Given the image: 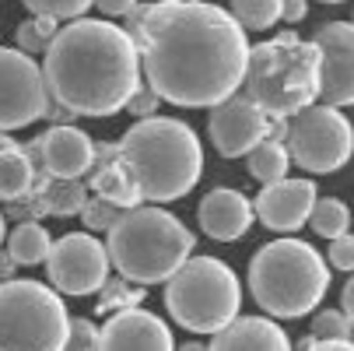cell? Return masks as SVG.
<instances>
[{
    "label": "cell",
    "instance_id": "6da1fadb",
    "mask_svg": "<svg viewBox=\"0 0 354 351\" xmlns=\"http://www.w3.org/2000/svg\"><path fill=\"white\" fill-rule=\"evenodd\" d=\"M147 88L162 102L200 109L232 98L249 67L245 28L207 0H155L127 15Z\"/></svg>",
    "mask_w": 354,
    "mask_h": 351
},
{
    "label": "cell",
    "instance_id": "7a4b0ae2",
    "mask_svg": "<svg viewBox=\"0 0 354 351\" xmlns=\"http://www.w3.org/2000/svg\"><path fill=\"white\" fill-rule=\"evenodd\" d=\"M49 98L71 116H113L140 88V53L127 28L77 18L57 32L42 57Z\"/></svg>",
    "mask_w": 354,
    "mask_h": 351
},
{
    "label": "cell",
    "instance_id": "3957f363",
    "mask_svg": "<svg viewBox=\"0 0 354 351\" xmlns=\"http://www.w3.org/2000/svg\"><path fill=\"white\" fill-rule=\"evenodd\" d=\"M120 162L133 176L144 204H169L186 197L204 176V144L189 123L151 116L120 137Z\"/></svg>",
    "mask_w": 354,
    "mask_h": 351
},
{
    "label": "cell",
    "instance_id": "277c9868",
    "mask_svg": "<svg viewBox=\"0 0 354 351\" xmlns=\"http://www.w3.org/2000/svg\"><path fill=\"white\" fill-rule=\"evenodd\" d=\"M330 288V264L306 239H270L249 260V291L274 320H298L319 309Z\"/></svg>",
    "mask_w": 354,
    "mask_h": 351
},
{
    "label": "cell",
    "instance_id": "5b68a950",
    "mask_svg": "<svg viewBox=\"0 0 354 351\" xmlns=\"http://www.w3.org/2000/svg\"><path fill=\"white\" fill-rule=\"evenodd\" d=\"M245 98L260 106L270 120L288 123L319 98V49L316 42L298 39V32H281L257 49H249Z\"/></svg>",
    "mask_w": 354,
    "mask_h": 351
},
{
    "label": "cell",
    "instance_id": "8992f818",
    "mask_svg": "<svg viewBox=\"0 0 354 351\" xmlns=\"http://www.w3.org/2000/svg\"><path fill=\"white\" fill-rule=\"evenodd\" d=\"M193 232L158 204H137L123 211L106 239L116 274L140 288L165 285L193 257Z\"/></svg>",
    "mask_w": 354,
    "mask_h": 351
},
{
    "label": "cell",
    "instance_id": "52a82bcc",
    "mask_svg": "<svg viewBox=\"0 0 354 351\" xmlns=\"http://www.w3.org/2000/svg\"><path fill=\"white\" fill-rule=\"evenodd\" d=\"M165 309L189 334H221L239 320L242 285L218 257H189L165 281Z\"/></svg>",
    "mask_w": 354,
    "mask_h": 351
},
{
    "label": "cell",
    "instance_id": "ba28073f",
    "mask_svg": "<svg viewBox=\"0 0 354 351\" xmlns=\"http://www.w3.org/2000/svg\"><path fill=\"white\" fill-rule=\"evenodd\" d=\"M71 316L53 285L0 281V351H64Z\"/></svg>",
    "mask_w": 354,
    "mask_h": 351
},
{
    "label": "cell",
    "instance_id": "9c48e42d",
    "mask_svg": "<svg viewBox=\"0 0 354 351\" xmlns=\"http://www.w3.org/2000/svg\"><path fill=\"white\" fill-rule=\"evenodd\" d=\"M288 155L309 176L337 172L354 155V127L337 106H309L288 120Z\"/></svg>",
    "mask_w": 354,
    "mask_h": 351
},
{
    "label": "cell",
    "instance_id": "30bf717a",
    "mask_svg": "<svg viewBox=\"0 0 354 351\" xmlns=\"http://www.w3.org/2000/svg\"><path fill=\"white\" fill-rule=\"evenodd\" d=\"M49 106L53 98H49L42 67L21 49L0 46V134L46 120Z\"/></svg>",
    "mask_w": 354,
    "mask_h": 351
},
{
    "label": "cell",
    "instance_id": "8fae6325",
    "mask_svg": "<svg viewBox=\"0 0 354 351\" xmlns=\"http://www.w3.org/2000/svg\"><path fill=\"white\" fill-rule=\"evenodd\" d=\"M109 249L91 232H67L53 242L46 278L60 295H95L109 281Z\"/></svg>",
    "mask_w": 354,
    "mask_h": 351
},
{
    "label": "cell",
    "instance_id": "7c38bea8",
    "mask_svg": "<svg viewBox=\"0 0 354 351\" xmlns=\"http://www.w3.org/2000/svg\"><path fill=\"white\" fill-rule=\"evenodd\" d=\"M207 134L221 159H242L274 134V120L260 106H252L245 95H232L211 109Z\"/></svg>",
    "mask_w": 354,
    "mask_h": 351
},
{
    "label": "cell",
    "instance_id": "4fadbf2b",
    "mask_svg": "<svg viewBox=\"0 0 354 351\" xmlns=\"http://www.w3.org/2000/svg\"><path fill=\"white\" fill-rule=\"evenodd\" d=\"M319 49V98L326 106H354V25L326 21L313 35Z\"/></svg>",
    "mask_w": 354,
    "mask_h": 351
},
{
    "label": "cell",
    "instance_id": "5bb4252c",
    "mask_svg": "<svg viewBox=\"0 0 354 351\" xmlns=\"http://www.w3.org/2000/svg\"><path fill=\"white\" fill-rule=\"evenodd\" d=\"M39 169L53 179H84L95 165V141L71 123L49 127L39 141L28 144Z\"/></svg>",
    "mask_w": 354,
    "mask_h": 351
},
{
    "label": "cell",
    "instance_id": "9a60e30c",
    "mask_svg": "<svg viewBox=\"0 0 354 351\" xmlns=\"http://www.w3.org/2000/svg\"><path fill=\"white\" fill-rule=\"evenodd\" d=\"M316 183L313 179H281V183H270L257 193L252 208H257V218L263 228L270 232H298L313 218V208H316Z\"/></svg>",
    "mask_w": 354,
    "mask_h": 351
},
{
    "label": "cell",
    "instance_id": "2e32d148",
    "mask_svg": "<svg viewBox=\"0 0 354 351\" xmlns=\"http://www.w3.org/2000/svg\"><path fill=\"white\" fill-rule=\"evenodd\" d=\"M98 351H176V337L158 313H147L144 306L113 313L102 323Z\"/></svg>",
    "mask_w": 354,
    "mask_h": 351
},
{
    "label": "cell",
    "instance_id": "e0dca14e",
    "mask_svg": "<svg viewBox=\"0 0 354 351\" xmlns=\"http://www.w3.org/2000/svg\"><path fill=\"white\" fill-rule=\"evenodd\" d=\"M252 218H257V208L252 200L232 186H214L211 193H204L196 208V222H200V232L214 242H239Z\"/></svg>",
    "mask_w": 354,
    "mask_h": 351
},
{
    "label": "cell",
    "instance_id": "ac0fdd59",
    "mask_svg": "<svg viewBox=\"0 0 354 351\" xmlns=\"http://www.w3.org/2000/svg\"><path fill=\"white\" fill-rule=\"evenodd\" d=\"M84 183L95 190V197L113 200V204L123 208V211L144 204V197H140L133 176H130L127 165L120 162V144H109V141H98V144H95V165H91V172L84 176Z\"/></svg>",
    "mask_w": 354,
    "mask_h": 351
},
{
    "label": "cell",
    "instance_id": "d6986e66",
    "mask_svg": "<svg viewBox=\"0 0 354 351\" xmlns=\"http://www.w3.org/2000/svg\"><path fill=\"white\" fill-rule=\"evenodd\" d=\"M207 348L211 351H291V337L270 316H239L221 334H214Z\"/></svg>",
    "mask_w": 354,
    "mask_h": 351
},
{
    "label": "cell",
    "instance_id": "ffe728a7",
    "mask_svg": "<svg viewBox=\"0 0 354 351\" xmlns=\"http://www.w3.org/2000/svg\"><path fill=\"white\" fill-rule=\"evenodd\" d=\"M35 176H39V162L32 159L28 144H18L11 141L4 152H0V200H21L32 193L35 186Z\"/></svg>",
    "mask_w": 354,
    "mask_h": 351
},
{
    "label": "cell",
    "instance_id": "44dd1931",
    "mask_svg": "<svg viewBox=\"0 0 354 351\" xmlns=\"http://www.w3.org/2000/svg\"><path fill=\"white\" fill-rule=\"evenodd\" d=\"M32 193L42 200L46 215H53V218H74L88 204V183H81V179H53V176H46L42 169L35 176Z\"/></svg>",
    "mask_w": 354,
    "mask_h": 351
},
{
    "label": "cell",
    "instance_id": "7402d4cb",
    "mask_svg": "<svg viewBox=\"0 0 354 351\" xmlns=\"http://www.w3.org/2000/svg\"><path fill=\"white\" fill-rule=\"evenodd\" d=\"M49 249H53V235H49L39 222H18L15 232L8 235V253L15 257L18 267H32V264H46Z\"/></svg>",
    "mask_w": 354,
    "mask_h": 351
},
{
    "label": "cell",
    "instance_id": "603a6c76",
    "mask_svg": "<svg viewBox=\"0 0 354 351\" xmlns=\"http://www.w3.org/2000/svg\"><path fill=\"white\" fill-rule=\"evenodd\" d=\"M245 165H249V176H252V179H260L263 186L288 179V169H291L288 144H284V141H277V137L260 141V144L245 155Z\"/></svg>",
    "mask_w": 354,
    "mask_h": 351
},
{
    "label": "cell",
    "instance_id": "cb8c5ba5",
    "mask_svg": "<svg viewBox=\"0 0 354 351\" xmlns=\"http://www.w3.org/2000/svg\"><path fill=\"white\" fill-rule=\"evenodd\" d=\"M309 225H313V232H316L319 239H330V242H333V239L347 235V228H351V211H347L344 200H337V197H319L316 208H313Z\"/></svg>",
    "mask_w": 354,
    "mask_h": 351
},
{
    "label": "cell",
    "instance_id": "d4e9b609",
    "mask_svg": "<svg viewBox=\"0 0 354 351\" xmlns=\"http://www.w3.org/2000/svg\"><path fill=\"white\" fill-rule=\"evenodd\" d=\"M232 18L245 32H267L281 21V0H232Z\"/></svg>",
    "mask_w": 354,
    "mask_h": 351
},
{
    "label": "cell",
    "instance_id": "484cf974",
    "mask_svg": "<svg viewBox=\"0 0 354 351\" xmlns=\"http://www.w3.org/2000/svg\"><path fill=\"white\" fill-rule=\"evenodd\" d=\"M144 303V288L127 281V278H109L102 285V298H98V313H123V309H137Z\"/></svg>",
    "mask_w": 354,
    "mask_h": 351
},
{
    "label": "cell",
    "instance_id": "4316f807",
    "mask_svg": "<svg viewBox=\"0 0 354 351\" xmlns=\"http://www.w3.org/2000/svg\"><path fill=\"white\" fill-rule=\"evenodd\" d=\"M57 21L53 18H32V21H25V25H18V32H15V42H18V49L21 53H42L46 57V49H49V42L57 39Z\"/></svg>",
    "mask_w": 354,
    "mask_h": 351
},
{
    "label": "cell",
    "instance_id": "83f0119b",
    "mask_svg": "<svg viewBox=\"0 0 354 351\" xmlns=\"http://www.w3.org/2000/svg\"><path fill=\"white\" fill-rule=\"evenodd\" d=\"M35 18H53V21H77L95 0H21Z\"/></svg>",
    "mask_w": 354,
    "mask_h": 351
},
{
    "label": "cell",
    "instance_id": "f1b7e54d",
    "mask_svg": "<svg viewBox=\"0 0 354 351\" xmlns=\"http://www.w3.org/2000/svg\"><path fill=\"white\" fill-rule=\"evenodd\" d=\"M120 215H123V208H116L113 200H106V197H88V204H84V211H81V222H84V232H113V225L120 222Z\"/></svg>",
    "mask_w": 354,
    "mask_h": 351
},
{
    "label": "cell",
    "instance_id": "f546056e",
    "mask_svg": "<svg viewBox=\"0 0 354 351\" xmlns=\"http://www.w3.org/2000/svg\"><path fill=\"white\" fill-rule=\"evenodd\" d=\"M354 323L344 316V309H319L313 316V341H351Z\"/></svg>",
    "mask_w": 354,
    "mask_h": 351
},
{
    "label": "cell",
    "instance_id": "4dcf8cb0",
    "mask_svg": "<svg viewBox=\"0 0 354 351\" xmlns=\"http://www.w3.org/2000/svg\"><path fill=\"white\" fill-rule=\"evenodd\" d=\"M98 337H102V327H95L91 320L77 316V320H71L64 351H98Z\"/></svg>",
    "mask_w": 354,
    "mask_h": 351
},
{
    "label": "cell",
    "instance_id": "1f68e13d",
    "mask_svg": "<svg viewBox=\"0 0 354 351\" xmlns=\"http://www.w3.org/2000/svg\"><path fill=\"white\" fill-rule=\"evenodd\" d=\"M326 264L344 271V274H354V235H340L330 242V253H326Z\"/></svg>",
    "mask_w": 354,
    "mask_h": 351
},
{
    "label": "cell",
    "instance_id": "d6a6232c",
    "mask_svg": "<svg viewBox=\"0 0 354 351\" xmlns=\"http://www.w3.org/2000/svg\"><path fill=\"white\" fill-rule=\"evenodd\" d=\"M158 102H162V98H158L155 88H137V95L130 98L127 109H130L137 120H151V116H158Z\"/></svg>",
    "mask_w": 354,
    "mask_h": 351
},
{
    "label": "cell",
    "instance_id": "836d02e7",
    "mask_svg": "<svg viewBox=\"0 0 354 351\" xmlns=\"http://www.w3.org/2000/svg\"><path fill=\"white\" fill-rule=\"evenodd\" d=\"M95 8L102 11V15H109V18H127L133 8H137V0H95Z\"/></svg>",
    "mask_w": 354,
    "mask_h": 351
},
{
    "label": "cell",
    "instance_id": "e575fe53",
    "mask_svg": "<svg viewBox=\"0 0 354 351\" xmlns=\"http://www.w3.org/2000/svg\"><path fill=\"white\" fill-rule=\"evenodd\" d=\"M309 15V0H281V18L284 21H301V18H306Z\"/></svg>",
    "mask_w": 354,
    "mask_h": 351
},
{
    "label": "cell",
    "instance_id": "d590c367",
    "mask_svg": "<svg viewBox=\"0 0 354 351\" xmlns=\"http://www.w3.org/2000/svg\"><path fill=\"white\" fill-rule=\"evenodd\" d=\"M301 351H354V341H301Z\"/></svg>",
    "mask_w": 354,
    "mask_h": 351
},
{
    "label": "cell",
    "instance_id": "8d00e7d4",
    "mask_svg": "<svg viewBox=\"0 0 354 351\" xmlns=\"http://www.w3.org/2000/svg\"><path fill=\"white\" fill-rule=\"evenodd\" d=\"M340 309H344V316L354 323V274H351V281H347L344 291H340Z\"/></svg>",
    "mask_w": 354,
    "mask_h": 351
},
{
    "label": "cell",
    "instance_id": "74e56055",
    "mask_svg": "<svg viewBox=\"0 0 354 351\" xmlns=\"http://www.w3.org/2000/svg\"><path fill=\"white\" fill-rule=\"evenodd\" d=\"M15 271H18L15 257L8 253V249H0V281H11V278H15Z\"/></svg>",
    "mask_w": 354,
    "mask_h": 351
},
{
    "label": "cell",
    "instance_id": "f35d334b",
    "mask_svg": "<svg viewBox=\"0 0 354 351\" xmlns=\"http://www.w3.org/2000/svg\"><path fill=\"white\" fill-rule=\"evenodd\" d=\"M176 351H211L207 344H200V341H186V344H179Z\"/></svg>",
    "mask_w": 354,
    "mask_h": 351
},
{
    "label": "cell",
    "instance_id": "ab89813d",
    "mask_svg": "<svg viewBox=\"0 0 354 351\" xmlns=\"http://www.w3.org/2000/svg\"><path fill=\"white\" fill-rule=\"evenodd\" d=\"M8 239V222H4V215H0V242Z\"/></svg>",
    "mask_w": 354,
    "mask_h": 351
},
{
    "label": "cell",
    "instance_id": "60d3db41",
    "mask_svg": "<svg viewBox=\"0 0 354 351\" xmlns=\"http://www.w3.org/2000/svg\"><path fill=\"white\" fill-rule=\"evenodd\" d=\"M8 144H11V137H8V134H0V152H4Z\"/></svg>",
    "mask_w": 354,
    "mask_h": 351
},
{
    "label": "cell",
    "instance_id": "b9f144b4",
    "mask_svg": "<svg viewBox=\"0 0 354 351\" xmlns=\"http://www.w3.org/2000/svg\"><path fill=\"white\" fill-rule=\"evenodd\" d=\"M323 4H344V0H323Z\"/></svg>",
    "mask_w": 354,
    "mask_h": 351
},
{
    "label": "cell",
    "instance_id": "7bdbcfd3",
    "mask_svg": "<svg viewBox=\"0 0 354 351\" xmlns=\"http://www.w3.org/2000/svg\"><path fill=\"white\" fill-rule=\"evenodd\" d=\"M351 25H354V11H351Z\"/></svg>",
    "mask_w": 354,
    "mask_h": 351
}]
</instances>
